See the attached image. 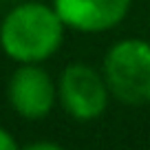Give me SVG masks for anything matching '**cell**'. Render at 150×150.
I'll use <instances>...</instances> for the list:
<instances>
[{"instance_id": "cell-1", "label": "cell", "mask_w": 150, "mask_h": 150, "mask_svg": "<svg viewBox=\"0 0 150 150\" xmlns=\"http://www.w3.org/2000/svg\"><path fill=\"white\" fill-rule=\"evenodd\" d=\"M64 22L44 2H22L13 7L0 24V47L11 60L44 62L62 47Z\"/></svg>"}, {"instance_id": "cell-2", "label": "cell", "mask_w": 150, "mask_h": 150, "mask_svg": "<svg viewBox=\"0 0 150 150\" xmlns=\"http://www.w3.org/2000/svg\"><path fill=\"white\" fill-rule=\"evenodd\" d=\"M102 75L110 97L126 106L150 104V42L126 38L104 55Z\"/></svg>"}, {"instance_id": "cell-5", "label": "cell", "mask_w": 150, "mask_h": 150, "mask_svg": "<svg viewBox=\"0 0 150 150\" xmlns=\"http://www.w3.org/2000/svg\"><path fill=\"white\" fill-rule=\"evenodd\" d=\"M132 0H53V9L66 29L102 33L126 18Z\"/></svg>"}, {"instance_id": "cell-7", "label": "cell", "mask_w": 150, "mask_h": 150, "mask_svg": "<svg viewBox=\"0 0 150 150\" xmlns=\"http://www.w3.org/2000/svg\"><path fill=\"white\" fill-rule=\"evenodd\" d=\"M27 148H29V150H60V146H57V144H47V141H42V144H29Z\"/></svg>"}, {"instance_id": "cell-6", "label": "cell", "mask_w": 150, "mask_h": 150, "mask_svg": "<svg viewBox=\"0 0 150 150\" xmlns=\"http://www.w3.org/2000/svg\"><path fill=\"white\" fill-rule=\"evenodd\" d=\"M16 148H18V146H16L13 137L0 126V150H16Z\"/></svg>"}, {"instance_id": "cell-4", "label": "cell", "mask_w": 150, "mask_h": 150, "mask_svg": "<svg viewBox=\"0 0 150 150\" xmlns=\"http://www.w3.org/2000/svg\"><path fill=\"white\" fill-rule=\"evenodd\" d=\"M9 104L24 119H44L57 102V84L38 62L20 64L7 84Z\"/></svg>"}, {"instance_id": "cell-3", "label": "cell", "mask_w": 150, "mask_h": 150, "mask_svg": "<svg viewBox=\"0 0 150 150\" xmlns=\"http://www.w3.org/2000/svg\"><path fill=\"white\" fill-rule=\"evenodd\" d=\"M110 91L99 71L84 62H73L60 73L57 102L75 122H95L104 115Z\"/></svg>"}]
</instances>
